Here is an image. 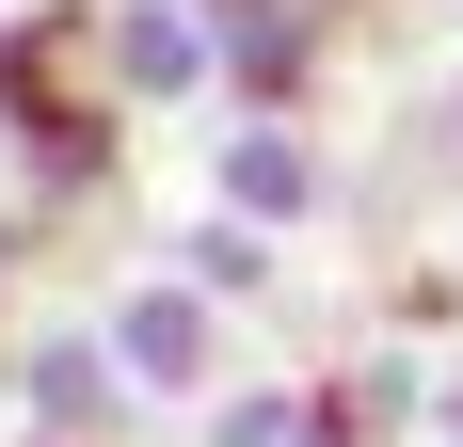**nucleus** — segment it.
I'll return each instance as SVG.
<instances>
[{
	"mask_svg": "<svg viewBox=\"0 0 463 447\" xmlns=\"http://www.w3.org/2000/svg\"><path fill=\"white\" fill-rule=\"evenodd\" d=\"M0 271H16V240H0Z\"/></svg>",
	"mask_w": 463,
	"mask_h": 447,
	"instance_id": "nucleus-10",
	"label": "nucleus"
},
{
	"mask_svg": "<svg viewBox=\"0 0 463 447\" xmlns=\"http://www.w3.org/2000/svg\"><path fill=\"white\" fill-rule=\"evenodd\" d=\"M224 192H240V224H272V208H304V192H320V160L288 144V112H256V128H240V160H224Z\"/></svg>",
	"mask_w": 463,
	"mask_h": 447,
	"instance_id": "nucleus-4",
	"label": "nucleus"
},
{
	"mask_svg": "<svg viewBox=\"0 0 463 447\" xmlns=\"http://www.w3.org/2000/svg\"><path fill=\"white\" fill-rule=\"evenodd\" d=\"M33 415L48 432H96V415H112V367L96 352H33Z\"/></svg>",
	"mask_w": 463,
	"mask_h": 447,
	"instance_id": "nucleus-5",
	"label": "nucleus"
},
{
	"mask_svg": "<svg viewBox=\"0 0 463 447\" xmlns=\"http://www.w3.org/2000/svg\"><path fill=\"white\" fill-rule=\"evenodd\" d=\"M112 352H128L144 384H208V288H144V304L112 319Z\"/></svg>",
	"mask_w": 463,
	"mask_h": 447,
	"instance_id": "nucleus-3",
	"label": "nucleus"
},
{
	"mask_svg": "<svg viewBox=\"0 0 463 447\" xmlns=\"http://www.w3.org/2000/svg\"><path fill=\"white\" fill-rule=\"evenodd\" d=\"M320 16H352V0H320Z\"/></svg>",
	"mask_w": 463,
	"mask_h": 447,
	"instance_id": "nucleus-9",
	"label": "nucleus"
},
{
	"mask_svg": "<svg viewBox=\"0 0 463 447\" xmlns=\"http://www.w3.org/2000/svg\"><path fill=\"white\" fill-rule=\"evenodd\" d=\"M224 447H288V400H240V415H224Z\"/></svg>",
	"mask_w": 463,
	"mask_h": 447,
	"instance_id": "nucleus-7",
	"label": "nucleus"
},
{
	"mask_svg": "<svg viewBox=\"0 0 463 447\" xmlns=\"http://www.w3.org/2000/svg\"><path fill=\"white\" fill-rule=\"evenodd\" d=\"M80 33H96V81L112 96H192L208 81V16H192V0H112Z\"/></svg>",
	"mask_w": 463,
	"mask_h": 447,
	"instance_id": "nucleus-2",
	"label": "nucleus"
},
{
	"mask_svg": "<svg viewBox=\"0 0 463 447\" xmlns=\"http://www.w3.org/2000/svg\"><path fill=\"white\" fill-rule=\"evenodd\" d=\"M48 447H96V432H48Z\"/></svg>",
	"mask_w": 463,
	"mask_h": 447,
	"instance_id": "nucleus-8",
	"label": "nucleus"
},
{
	"mask_svg": "<svg viewBox=\"0 0 463 447\" xmlns=\"http://www.w3.org/2000/svg\"><path fill=\"white\" fill-rule=\"evenodd\" d=\"M192 16H208V81H240L256 112L304 96V64H320V0H192Z\"/></svg>",
	"mask_w": 463,
	"mask_h": 447,
	"instance_id": "nucleus-1",
	"label": "nucleus"
},
{
	"mask_svg": "<svg viewBox=\"0 0 463 447\" xmlns=\"http://www.w3.org/2000/svg\"><path fill=\"white\" fill-rule=\"evenodd\" d=\"M192 288H208V304H240V288H272V256H256V224H208V240H192Z\"/></svg>",
	"mask_w": 463,
	"mask_h": 447,
	"instance_id": "nucleus-6",
	"label": "nucleus"
}]
</instances>
